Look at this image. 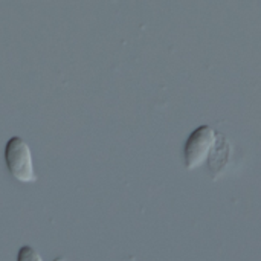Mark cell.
<instances>
[{
    "mask_svg": "<svg viewBox=\"0 0 261 261\" xmlns=\"http://www.w3.org/2000/svg\"><path fill=\"white\" fill-rule=\"evenodd\" d=\"M5 162L11 176L21 184H32L37 180L32 154L29 145L20 138L12 136L5 145Z\"/></svg>",
    "mask_w": 261,
    "mask_h": 261,
    "instance_id": "6da1fadb",
    "label": "cell"
},
{
    "mask_svg": "<svg viewBox=\"0 0 261 261\" xmlns=\"http://www.w3.org/2000/svg\"><path fill=\"white\" fill-rule=\"evenodd\" d=\"M214 142H216V132L210 125L197 127L185 142V148H184L185 167L188 170H194L199 165H202L210 156Z\"/></svg>",
    "mask_w": 261,
    "mask_h": 261,
    "instance_id": "7a4b0ae2",
    "label": "cell"
},
{
    "mask_svg": "<svg viewBox=\"0 0 261 261\" xmlns=\"http://www.w3.org/2000/svg\"><path fill=\"white\" fill-rule=\"evenodd\" d=\"M17 261H43L40 254L32 248V246H21L18 249V254H17Z\"/></svg>",
    "mask_w": 261,
    "mask_h": 261,
    "instance_id": "3957f363",
    "label": "cell"
}]
</instances>
